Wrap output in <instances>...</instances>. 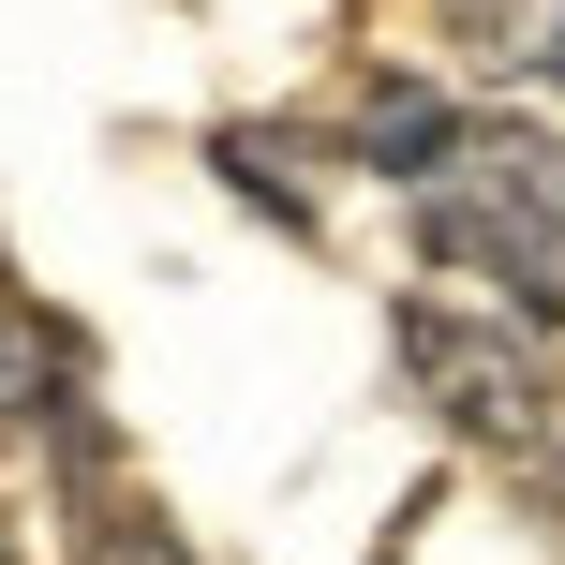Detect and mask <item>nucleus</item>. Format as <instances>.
<instances>
[{"instance_id": "1", "label": "nucleus", "mask_w": 565, "mask_h": 565, "mask_svg": "<svg viewBox=\"0 0 565 565\" xmlns=\"http://www.w3.org/2000/svg\"><path fill=\"white\" fill-rule=\"evenodd\" d=\"M387 358H402V387H417L461 447H491V461H536L551 431H565L551 342L507 328V312H477V298H402L387 312Z\"/></svg>"}, {"instance_id": "2", "label": "nucleus", "mask_w": 565, "mask_h": 565, "mask_svg": "<svg viewBox=\"0 0 565 565\" xmlns=\"http://www.w3.org/2000/svg\"><path fill=\"white\" fill-rule=\"evenodd\" d=\"M417 268L431 282H477V312H507V328H565V238L536 224V209H507V194H491V179H431V194H417Z\"/></svg>"}, {"instance_id": "6", "label": "nucleus", "mask_w": 565, "mask_h": 565, "mask_svg": "<svg viewBox=\"0 0 565 565\" xmlns=\"http://www.w3.org/2000/svg\"><path fill=\"white\" fill-rule=\"evenodd\" d=\"M75 565H209V551L179 536L164 507H135V491H105V507H89V536H75Z\"/></svg>"}, {"instance_id": "3", "label": "nucleus", "mask_w": 565, "mask_h": 565, "mask_svg": "<svg viewBox=\"0 0 565 565\" xmlns=\"http://www.w3.org/2000/svg\"><path fill=\"white\" fill-rule=\"evenodd\" d=\"M461 135H477V105H461V89L372 75V105H358V135H342V164H372V179H402V194H431V179L461 164Z\"/></svg>"}, {"instance_id": "4", "label": "nucleus", "mask_w": 565, "mask_h": 565, "mask_svg": "<svg viewBox=\"0 0 565 565\" xmlns=\"http://www.w3.org/2000/svg\"><path fill=\"white\" fill-rule=\"evenodd\" d=\"M447 45L477 60V75L565 89V0H447Z\"/></svg>"}, {"instance_id": "5", "label": "nucleus", "mask_w": 565, "mask_h": 565, "mask_svg": "<svg viewBox=\"0 0 565 565\" xmlns=\"http://www.w3.org/2000/svg\"><path fill=\"white\" fill-rule=\"evenodd\" d=\"M461 179H491L507 209H536V224L565 238V135H536V119H477V135H461Z\"/></svg>"}]
</instances>
